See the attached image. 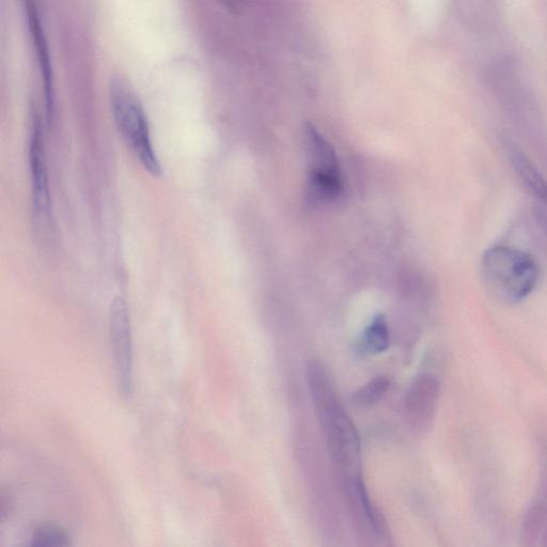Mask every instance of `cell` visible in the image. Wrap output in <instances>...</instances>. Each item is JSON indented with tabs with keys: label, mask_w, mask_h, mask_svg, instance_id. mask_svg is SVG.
Returning a JSON list of instances; mask_svg holds the SVG:
<instances>
[{
	"label": "cell",
	"mask_w": 547,
	"mask_h": 547,
	"mask_svg": "<svg viewBox=\"0 0 547 547\" xmlns=\"http://www.w3.org/2000/svg\"><path fill=\"white\" fill-rule=\"evenodd\" d=\"M25 11L29 33L35 45L42 77L46 119H48L46 121L51 125L55 117V88L49 42L48 38H46L44 25L37 5L33 2H27L25 3Z\"/></svg>",
	"instance_id": "ba28073f"
},
{
	"label": "cell",
	"mask_w": 547,
	"mask_h": 547,
	"mask_svg": "<svg viewBox=\"0 0 547 547\" xmlns=\"http://www.w3.org/2000/svg\"><path fill=\"white\" fill-rule=\"evenodd\" d=\"M484 287L503 304H518L534 291L539 278L536 260L518 248L495 246L482 257Z\"/></svg>",
	"instance_id": "7a4b0ae2"
},
{
	"label": "cell",
	"mask_w": 547,
	"mask_h": 547,
	"mask_svg": "<svg viewBox=\"0 0 547 547\" xmlns=\"http://www.w3.org/2000/svg\"><path fill=\"white\" fill-rule=\"evenodd\" d=\"M311 158L307 198L312 205H327L342 195L343 182L333 147L314 128L308 130Z\"/></svg>",
	"instance_id": "277c9868"
},
{
	"label": "cell",
	"mask_w": 547,
	"mask_h": 547,
	"mask_svg": "<svg viewBox=\"0 0 547 547\" xmlns=\"http://www.w3.org/2000/svg\"><path fill=\"white\" fill-rule=\"evenodd\" d=\"M539 547H547V523Z\"/></svg>",
	"instance_id": "9a60e30c"
},
{
	"label": "cell",
	"mask_w": 547,
	"mask_h": 547,
	"mask_svg": "<svg viewBox=\"0 0 547 547\" xmlns=\"http://www.w3.org/2000/svg\"><path fill=\"white\" fill-rule=\"evenodd\" d=\"M506 146L511 164L517 170L527 189L547 206V181L520 148L512 143Z\"/></svg>",
	"instance_id": "30bf717a"
},
{
	"label": "cell",
	"mask_w": 547,
	"mask_h": 547,
	"mask_svg": "<svg viewBox=\"0 0 547 547\" xmlns=\"http://www.w3.org/2000/svg\"><path fill=\"white\" fill-rule=\"evenodd\" d=\"M306 377L314 410L331 455L341 464L356 465L361 443L356 427L320 362L310 361Z\"/></svg>",
	"instance_id": "6da1fadb"
},
{
	"label": "cell",
	"mask_w": 547,
	"mask_h": 547,
	"mask_svg": "<svg viewBox=\"0 0 547 547\" xmlns=\"http://www.w3.org/2000/svg\"><path fill=\"white\" fill-rule=\"evenodd\" d=\"M109 101L117 128L136 158L153 176L162 174V165L156 154L148 117L134 89L121 76L109 82Z\"/></svg>",
	"instance_id": "3957f363"
},
{
	"label": "cell",
	"mask_w": 547,
	"mask_h": 547,
	"mask_svg": "<svg viewBox=\"0 0 547 547\" xmlns=\"http://www.w3.org/2000/svg\"><path fill=\"white\" fill-rule=\"evenodd\" d=\"M388 388V379L383 377L375 378L363 387L357 389L352 397V401L358 408H370V406H373L382 400L388 392Z\"/></svg>",
	"instance_id": "4fadbf2b"
},
{
	"label": "cell",
	"mask_w": 547,
	"mask_h": 547,
	"mask_svg": "<svg viewBox=\"0 0 547 547\" xmlns=\"http://www.w3.org/2000/svg\"><path fill=\"white\" fill-rule=\"evenodd\" d=\"M547 523V476L542 488L525 513L521 529L524 547H539Z\"/></svg>",
	"instance_id": "9c48e42d"
},
{
	"label": "cell",
	"mask_w": 547,
	"mask_h": 547,
	"mask_svg": "<svg viewBox=\"0 0 547 547\" xmlns=\"http://www.w3.org/2000/svg\"><path fill=\"white\" fill-rule=\"evenodd\" d=\"M29 166L34 211L41 221H49L52 209L48 164H46L43 127L36 113L31 119Z\"/></svg>",
	"instance_id": "8992f818"
},
{
	"label": "cell",
	"mask_w": 547,
	"mask_h": 547,
	"mask_svg": "<svg viewBox=\"0 0 547 547\" xmlns=\"http://www.w3.org/2000/svg\"><path fill=\"white\" fill-rule=\"evenodd\" d=\"M109 337L118 388L123 397H131L134 390L132 322L128 303L121 296L113 301L109 310Z\"/></svg>",
	"instance_id": "5b68a950"
},
{
	"label": "cell",
	"mask_w": 547,
	"mask_h": 547,
	"mask_svg": "<svg viewBox=\"0 0 547 547\" xmlns=\"http://www.w3.org/2000/svg\"><path fill=\"white\" fill-rule=\"evenodd\" d=\"M390 347V333L383 315L374 317L357 343V350L365 355H379Z\"/></svg>",
	"instance_id": "8fae6325"
},
{
	"label": "cell",
	"mask_w": 547,
	"mask_h": 547,
	"mask_svg": "<svg viewBox=\"0 0 547 547\" xmlns=\"http://www.w3.org/2000/svg\"><path fill=\"white\" fill-rule=\"evenodd\" d=\"M537 220L540 224V226L544 229V231L547 233V214L541 210H538L536 212Z\"/></svg>",
	"instance_id": "5bb4252c"
},
{
	"label": "cell",
	"mask_w": 547,
	"mask_h": 547,
	"mask_svg": "<svg viewBox=\"0 0 547 547\" xmlns=\"http://www.w3.org/2000/svg\"><path fill=\"white\" fill-rule=\"evenodd\" d=\"M29 547H72V543L66 530L48 524L36 529Z\"/></svg>",
	"instance_id": "7c38bea8"
},
{
	"label": "cell",
	"mask_w": 547,
	"mask_h": 547,
	"mask_svg": "<svg viewBox=\"0 0 547 547\" xmlns=\"http://www.w3.org/2000/svg\"><path fill=\"white\" fill-rule=\"evenodd\" d=\"M440 401V384L432 375H419L406 392L403 414L416 429H427L434 420Z\"/></svg>",
	"instance_id": "52a82bcc"
}]
</instances>
